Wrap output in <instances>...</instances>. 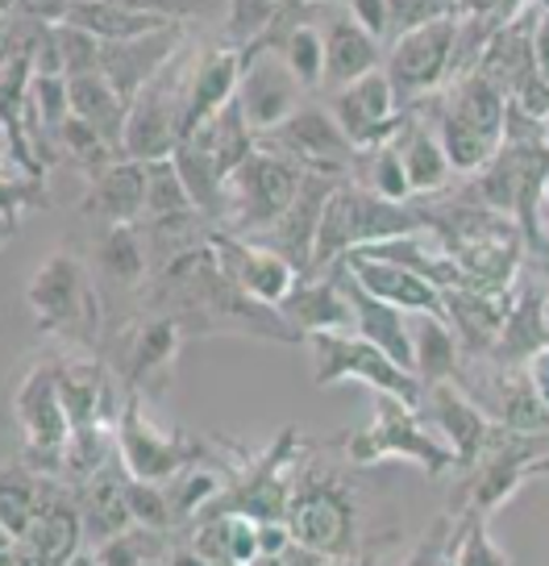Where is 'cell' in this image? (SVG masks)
Instances as JSON below:
<instances>
[{"instance_id":"obj_18","label":"cell","mask_w":549,"mask_h":566,"mask_svg":"<svg viewBox=\"0 0 549 566\" xmlns=\"http://www.w3.org/2000/svg\"><path fill=\"white\" fill-rule=\"evenodd\" d=\"M84 542H88V533H84L80 500L75 495L67 500L54 488L34 525L21 533L18 542H9V566H72Z\"/></svg>"},{"instance_id":"obj_45","label":"cell","mask_w":549,"mask_h":566,"mask_svg":"<svg viewBox=\"0 0 549 566\" xmlns=\"http://www.w3.org/2000/svg\"><path fill=\"white\" fill-rule=\"evenodd\" d=\"M179 212H200L196 209L188 184L179 176L176 159L150 163V196H146V217L142 221H159V217H179ZM204 217V212H200Z\"/></svg>"},{"instance_id":"obj_53","label":"cell","mask_w":549,"mask_h":566,"mask_svg":"<svg viewBox=\"0 0 549 566\" xmlns=\"http://www.w3.org/2000/svg\"><path fill=\"white\" fill-rule=\"evenodd\" d=\"M513 105L525 113V117H532V122L549 125V80L537 71L532 80H525L520 88L513 92Z\"/></svg>"},{"instance_id":"obj_11","label":"cell","mask_w":549,"mask_h":566,"mask_svg":"<svg viewBox=\"0 0 549 566\" xmlns=\"http://www.w3.org/2000/svg\"><path fill=\"white\" fill-rule=\"evenodd\" d=\"M287 530L292 542H300L308 549L334 554V558H355L358 546V513L350 488H341L337 479L317 475V479H296V492L287 500Z\"/></svg>"},{"instance_id":"obj_46","label":"cell","mask_w":549,"mask_h":566,"mask_svg":"<svg viewBox=\"0 0 549 566\" xmlns=\"http://www.w3.org/2000/svg\"><path fill=\"white\" fill-rule=\"evenodd\" d=\"M284 13V0H230V18H225V42L250 51L254 42H263Z\"/></svg>"},{"instance_id":"obj_12","label":"cell","mask_w":549,"mask_h":566,"mask_svg":"<svg viewBox=\"0 0 549 566\" xmlns=\"http://www.w3.org/2000/svg\"><path fill=\"white\" fill-rule=\"evenodd\" d=\"M266 146L275 155L292 159L300 171H317V176L334 179H355L358 159H362V150L341 134L337 117L320 101H304L279 129L266 134Z\"/></svg>"},{"instance_id":"obj_8","label":"cell","mask_w":549,"mask_h":566,"mask_svg":"<svg viewBox=\"0 0 549 566\" xmlns=\"http://www.w3.org/2000/svg\"><path fill=\"white\" fill-rule=\"evenodd\" d=\"M13 417L21 429V462L38 475L63 483V450L72 438V417L63 405L51 358L25 371L18 396H13Z\"/></svg>"},{"instance_id":"obj_37","label":"cell","mask_w":549,"mask_h":566,"mask_svg":"<svg viewBox=\"0 0 549 566\" xmlns=\"http://www.w3.org/2000/svg\"><path fill=\"white\" fill-rule=\"evenodd\" d=\"M96 266L108 287L138 292L150 275V247L142 226H105V233L96 238Z\"/></svg>"},{"instance_id":"obj_52","label":"cell","mask_w":549,"mask_h":566,"mask_svg":"<svg viewBox=\"0 0 549 566\" xmlns=\"http://www.w3.org/2000/svg\"><path fill=\"white\" fill-rule=\"evenodd\" d=\"M108 4H122V9H134V13H150V18H167V21H188L204 18L213 9V0H108Z\"/></svg>"},{"instance_id":"obj_27","label":"cell","mask_w":549,"mask_h":566,"mask_svg":"<svg viewBox=\"0 0 549 566\" xmlns=\"http://www.w3.org/2000/svg\"><path fill=\"white\" fill-rule=\"evenodd\" d=\"M188 549L209 566H254L263 558V525L237 509H209L188 525Z\"/></svg>"},{"instance_id":"obj_61","label":"cell","mask_w":549,"mask_h":566,"mask_svg":"<svg viewBox=\"0 0 549 566\" xmlns=\"http://www.w3.org/2000/svg\"><path fill=\"white\" fill-rule=\"evenodd\" d=\"M546 217H549V196H546Z\"/></svg>"},{"instance_id":"obj_55","label":"cell","mask_w":549,"mask_h":566,"mask_svg":"<svg viewBox=\"0 0 549 566\" xmlns=\"http://www.w3.org/2000/svg\"><path fill=\"white\" fill-rule=\"evenodd\" d=\"M458 18H492L499 25V0H458Z\"/></svg>"},{"instance_id":"obj_34","label":"cell","mask_w":549,"mask_h":566,"mask_svg":"<svg viewBox=\"0 0 549 566\" xmlns=\"http://www.w3.org/2000/svg\"><path fill=\"white\" fill-rule=\"evenodd\" d=\"M125 483H129V471H125L122 454L108 462L101 475H92L88 483L75 488V500H80V513H84V533H88V546H101L108 537L125 533L129 525H138L134 513H129V495H125Z\"/></svg>"},{"instance_id":"obj_39","label":"cell","mask_w":549,"mask_h":566,"mask_svg":"<svg viewBox=\"0 0 549 566\" xmlns=\"http://www.w3.org/2000/svg\"><path fill=\"white\" fill-rule=\"evenodd\" d=\"M67 21L96 34L101 42H125V38H142L162 30V25H176V21L167 18H150V13H134V9H122V4H108V0H75Z\"/></svg>"},{"instance_id":"obj_1","label":"cell","mask_w":549,"mask_h":566,"mask_svg":"<svg viewBox=\"0 0 549 566\" xmlns=\"http://www.w3.org/2000/svg\"><path fill=\"white\" fill-rule=\"evenodd\" d=\"M429 230V209L412 205V200H383L379 192L362 188L358 179H341L337 192L325 205V221H320L317 259L313 271H329L346 254L362 247L388 242V238H404V233Z\"/></svg>"},{"instance_id":"obj_44","label":"cell","mask_w":549,"mask_h":566,"mask_svg":"<svg viewBox=\"0 0 549 566\" xmlns=\"http://www.w3.org/2000/svg\"><path fill=\"white\" fill-rule=\"evenodd\" d=\"M355 179L362 188L379 192L383 200H400V205L412 200V184H408L404 159H400L395 142H383V146H374V150H362Z\"/></svg>"},{"instance_id":"obj_36","label":"cell","mask_w":549,"mask_h":566,"mask_svg":"<svg viewBox=\"0 0 549 566\" xmlns=\"http://www.w3.org/2000/svg\"><path fill=\"white\" fill-rule=\"evenodd\" d=\"M72 88V117L92 125L101 138L125 159V125H129V101L108 84L105 75H80L67 80Z\"/></svg>"},{"instance_id":"obj_50","label":"cell","mask_w":549,"mask_h":566,"mask_svg":"<svg viewBox=\"0 0 549 566\" xmlns=\"http://www.w3.org/2000/svg\"><path fill=\"white\" fill-rule=\"evenodd\" d=\"M388 13H391V38H400L408 30L433 25V21L458 18V0H388Z\"/></svg>"},{"instance_id":"obj_42","label":"cell","mask_w":549,"mask_h":566,"mask_svg":"<svg viewBox=\"0 0 549 566\" xmlns=\"http://www.w3.org/2000/svg\"><path fill=\"white\" fill-rule=\"evenodd\" d=\"M437 134H442V146L445 155H450V167H454V176H478L487 163L496 159V142L483 138L478 129H471V125L462 122V117H454V113H445L442 101H437Z\"/></svg>"},{"instance_id":"obj_23","label":"cell","mask_w":549,"mask_h":566,"mask_svg":"<svg viewBox=\"0 0 549 566\" xmlns=\"http://www.w3.org/2000/svg\"><path fill=\"white\" fill-rule=\"evenodd\" d=\"M279 313L300 337L313 334H358V313L355 301L346 292V283L334 271H308L300 283L287 292Z\"/></svg>"},{"instance_id":"obj_30","label":"cell","mask_w":549,"mask_h":566,"mask_svg":"<svg viewBox=\"0 0 549 566\" xmlns=\"http://www.w3.org/2000/svg\"><path fill=\"white\" fill-rule=\"evenodd\" d=\"M341 266L355 275L371 296L395 304L400 313H442V287L429 283L425 275L408 271L388 259H371V254H346Z\"/></svg>"},{"instance_id":"obj_28","label":"cell","mask_w":549,"mask_h":566,"mask_svg":"<svg viewBox=\"0 0 549 566\" xmlns=\"http://www.w3.org/2000/svg\"><path fill=\"white\" fill-rule=\"evenodd\" d=\"M320 34H325V88L329 92L346 88V84L383 67L388 46L371 30H362L346 9L329 21H320Z\"/></svg>"},{"instance_id":"obj_31","label":"cell","mask_w":549,"mask_h":566,"mask_svg":"<svg viewBox=\"0 0 549 566\" xmlns=\"http://www.w3.org/2000/svg\"><path fill=\"white\" fill-rule=\"evenodd\" d=\"M537 21H541V9H529L525 18L499 25L496 38L483 51V59H478L475 75H483L487 84H496L504 96H513L525 80H532L537 75V46H532Z\"/></svg>"},{"instance_id":"obj_43","label":"cell","mask_w":549,"mask_h":566,"mask_svg":"<svg viewBox=\"0 0 549 566\" xmlns=\"http://www.w3.org/2000/svg\"><path fill=\"white\" fill-rule=\"evenodd\" d=\"M96 558L105 566H146V563H162L171 554V533L150 530V525H129L125 533L101 542Z\"/></svg>"},{"instance_id":"obj_13","label":"cell","mask_w":549,"mask_h":566,"mask_svg":"<svg viewBox=\"0 0 549 566\" xmlns=\"http://www.w3.org/2000/svg\"><path fill=\"white\" fill-rule=\"evenodd\" d=\"M300 438L287 424L284 433L275 438V446H266L258 459H250L237 479H233L225 495L217 500L213 509H237V513L254 516L258 525L266 521H284L287 500L296 492V467H300Z\"/></svg>"},{"instance_id":"obj_49","label":"cell","mask_w":549,"mask_h":566,"mask_svg":"<svg viewBox=\"0 0 549 566\" xmlns=\"http://www.w3.org/2000/svg\"><path fill=\"white\" fill-rule=\"evenodd\" d=\"M125 495H129V513H134L138 525L176 533V513H171V500H167V488H162V483H146V479L129 475Z\"/></svg>"},{"instance_id":"obj_56","label":"cell","mask_w":549,"mask_h":566,"mask_svg":"<svg viewBox=\"0 0 549 566\" xmlns=\"http://www.w3.org/2000/svg\"><path fill=\"white\" fill-rule=\"evenodd\" d=\"M532 46H537V71L549 80V13H541V21H537V38H532Z\"/></svg>"},{"instance_id":"obj_2","label":"cell","mask_w":549,"mask_h":566,"mask_svg":"<svg viewBox=\"0 0 549 566\" xmlns=\"http://www.w3.org/2000/svg\"><path fill=\"white\" fill-rule=\"evenodd\" d=\"M346 459L355 462V467L404 459V462H416L433 479L445 475L450 467H458V454L425 421V412L416 405H408V400H400V396H383V391H374L371 421L346 438Z\"/></svg>"},{"instance_id":"obj_58","label":"cell","mask_w":549,"mask_h":566,"mask_svg":"<svg viewBox=\"0 0 549 566\" xmlns=\"http://www.w3.org/2000/svg\"><path fill=\"white\" fill-rule=\"evenodd\" d=\"M546 337H549V292H546Z\"/></svg>"},{"instance_id":"obj_60","label":"cell","mask_w":549,"mask_h":566,"mask_svg":"<svg viewBox=\"0 0 549 566\" xmlns=\"http://www.w3.org/2000/svg\"><path fill=\"white\" fill-rule=\"evenodd\" d=\"M146 566H171V563H167V558H162V563H146Z\"/></svg>"},{"instance_id":"obj_9","label":"cell","mask_w":549,"mask_h":566,"mask_svg":"<svg viewBox=\"0 0 549 566\" xmlns=\"http://www.w3.org/2000/svg\"><path fill=\"white\" fill-rule=\"evenodd\" d=\"M117 454H122L125 471L134 479L167 483L179 471L209 459V446L155 421L146 412V396H125V408L117 417Z\"/></svg>"},{"instance_id":"obj_5","label":"cell","mask_w":549,"mask_h":566,"mask_svg":"<svg viewBox=\"0 0 549 566\" xmlns=\"http://www.w3.org/2000/svg\"><path fill=\"white\" fill-rule=\"evenodd\" d=\"M549 475V433H513L499 424L483 459L471 467L462 483L458 516H492L499 504H508L529 479Z\"/></svg>"},{"instance_id":"obj_38","label":"cell","mask_w":549,"mask_h":566,"mask_svg":"<svg viewBox=\"0 0 549 566\" xmlns=\"http://www.w3.org/2000/svg\"><path fill=\"white\" fill-rule=\"evenodd\" d=\"M176 167L183 184H188V192H192L196 209L204 212V221L221 230V217H225V171L217 167L213 150L209 146H200L196 138H183L176 146Z\"/></svg>"},{"instance_id":"obj_47","label":"cell","mask_w":549,"mask_h":566,"mask_svg":"<svg viewBox=\"0 0 549 566\" xmlns=\"http://www.w3.org/2000/svg\"><path fill=\"white\" fill-rule=\"evenodd\" d=\"M454 563L458 566H513L492 537V516H458L454 530Z\"/></svg>"},{"instance_id":"obj_17","label":"cell","mask_w":549,"mask_h":566,"mask_svg":"<svg viewBox=\"0 0 549 566\" xmlns=\"http://www.w3.org/2000/svg\"><path fill=\"white\" fill-rule=\"evenodd\" d=\"M421 412H425V421L445 438V446L458 454L462 471H471V467L483 459V450L492 446V438H496V429H499V424L471 400V391L462 388L458 379L429 384L425 400H421Z\"/></svg>"},{"instance_id":"obj_22","label":"cell","mask_w":549,"mask_h":566,"mask_svg":"<svg viewBox=\"0 0 549 566\" xmlns=\"http://www.w3.org/2000/svg\"><path fill=\"white\" fill-rule=\"evenodd\" d=\"M242 71H246V51L233 42H221L196 59L192 80H188V105H183V138H192L196 129L217 122L237 101Z\"/></svg>"},{"instance_id":"obj_35","label":"cell","mask_w":549,"mask_h":566,"mask_svg":"<svg viewBox=\"0 0 549 566\" xmlns=\"http://www.w3.org/2000/svg\"><path fill=\"white\" fill-rule=\"evenodd\" d=\"M412 325V354H416V379L421 384H445L458 379L466 350H462L458 334L450 329V321L442 313H408Z\"/></svg>"},{"instance_id":"obj_51","label":"cell","mask_w":549,"mask_h":566,"mask_svg":"<svg viewBox=\"0 0 549 566\" xmlns=\"http://www.w3.org/2000/svg\"><path fill=\"white\" fill-rule=\"evenodd\" d=\"M454 516H437L433 525L425 530V537L416 542V549L408 554L404 566H445V558H450V549H454Z\"/></svg>"},{"instance_id":"obj_15","label":"cell","mask_w":549,"mask_h":566,"mask_svg":"<svg viewBox=\"0 0 549 566\" xmlns=\"http://www.w3.org/2000/svg\"><path fill=\"white\" fill-rule=\"evenodd\" d=\"M213 254H217V266L225 271V280L237 283L246 296L254 301L271 304V308H279L287 301V292L300 283V271L292 259H284L279 250L263 247V242H254V238H237L230 230H213Z\"/></svg>"},{"instance_id":"obj_20","label":"cell","mask_w":549,"mask_h":566,"mask_svg":"<svg viewBox=\"0 0 549 566\" xmlns=\"http://www.w3.org/2000/svg\"><path fill=\"white\" fill-rule=\"evenodd\" d=\"M183 51V21L162 25L155 34L125 38V42H105L101 54V75L113 88L122 92L125 101H134L138 92H146L162 71L176 63V54Z\"/></svg>"},{"instance_id":"obj_57","label":"cell","mask_w":549,"mask_h":566,"mask_svg":"<svg viewBox=\"0 0 549 566\" xmlns=\"http://www.w3.org/2000/svg\"><path fill=\"white\" fill-rule=\"evenodd\" d=\"M72 566H105V563H101V558H96V549H80V554H75V558H72Z\"/></svg>"},{"instance_id":"obj_32","label":"cell","mask_w":549,"mask_h":566,"mask_svg":"<svg viewBox=\"0 0 549 566\" xmlns=\"http://www.w3.org/2000/svg\"><path fill=\"white\" fill-rule=\"evenodd\" d=\"M546 292L549 280L537 287V283L520 271V280L513 287V301H508V321H504V334H499L496 346V363L504 367H525L532 354H541L549 346L546 337Z\"/></svg>"},{"instance_id":"obj_33","label":"cell","mask_w":549,"mask_h":566,"mask_svg":"<svg viewBox=\"0 0 549 566\" xmlns=\"http://www.w3.org/2000/svg\"><path fill=\"white\" fill-rule=\"evenodd\" d=\"M329 271L346 283V292H350V301H355L358 334L367 337V342H374L388 358H395L404 371L416 375V354H412V325H408V313H400L395 304L371 296V292H367V287H362V283H358L341 263L329 266Z\"/></svg>"},{"instance_id":"obj_7","label":"cell","mask_w":549,"mask_h":566,"mask_svg":"<svg viewBox=\"0 0 549 566\" xmlns=\"http://www.w3.org/2000/svg\"><path fill=\"white\" fill-rule=\"evenodd\" d=\"M313 350V384L317 388H334V384H362L383 396H400L408 405L421 408L425 400V384L412 371H404L395 358L379 350L374 342L362 334H313L308 337Z\"/></svg>"},{"instance_id":"obj_29","label":"cell","mask_w":549,"mask_h":566,"mask_svg":"<svg viewBox=\"0 0 549 566\" xmlns=\"http://www.w3.org/2000/svg\"><path fill=\"white\" fill-rule=\"evenodd\" d=\"M391 142H395V150L404 159L412 196H442L450 188L454 167H450V155H445L442 134H437L433 117H421L416 108H404V122H400Z\"/></svg>"},{"instance_id":"obj_54","label":"cell","mask_w":549,"mask_h":566,"mask_svg":"<svg viewBox=\"0 0 549 566\" xmlns=\"http://www.w3.org/2000/svg\"><path fill=\"white\" fill-rule=\"evenodd\" d=\"M254 566H350V563L334 558V554H320V549H308L300 542H287L279 554H263Z\"/></svg>"},{"instance_id":"obj_25","label":"cell","mask_w":549,"mask_h":566,"mask_svg":"<svg viewBox=\"0 0 549 566\" xmlns=\"http://www.w3.org/2000/svg\"><path fill=\"white\" fill-rule=\"evenodd\" d=\"M59 375V391L72 417V429H88V424H117L125 400L117 405V388H113V371L101 358L75 354V358H59L54 363Z\"/></svg>"},{"instance_id":"obj_62","label":"cell","mask_w":549,"mask_h":566,"mask_svg":"<svg viewBox=\"0 0 549 566\" xmlns=\"http://www.w3.org/2000/svg\"><path fill=\"white\" fill-rule=\"evenodd\" d=\"M546 146H549V134H546Z\"/></svg>"},{"instance_id":"obj_16","label":"cell","mask_w":549,"mask_h":566,"mask_svg":"<svg viewBox=\"0 0 549 566\" xmlns=\"http://www.w3.org/2000/svg\"><path fill=\"white\" fill-rule=\"evenodd\" d=\"M242 113H246L250 129L266 138L304 105V84L292 75L287 59L266 46H250L246 71H242V88H237Z\"/></svg>"},{"instance_id":"obj_4","label":"cell","mask_w":549,"mask_h":566,"mask_svg":"<svg viewBox=\"0 0 549 566\" xmlns=\"http://www.w3.org/2000/svg\"><path fill=\"white\" fill-rule=\"evenodd\" d=\"M478 205L513 217L529 242H537V217L546 212L549 196V146L546 138H504L496 159L478 171Z\"/></svg>"},{"instance_id":"obj_19","label":"cell","mask_w":549,"mask_h":566,"mask_svg":"<svg viewBox=\"0 0 549 566\" xmlns=\"http://www.w3.org/2000/svg\"><path fill=\"white\" fill-rule=\"evenodd\" d=\"M183 325L176 317L150 313L146 321H134L117 334V371L129 396H146V384H155L176 367V354L183 346Z\"/></svg>"},{"instance_id":"obj_48","label":"cell","mask_w":549,"mask_h":566,"mask_svg":"<svg viewBox=\"0 0 549 566\" xmlns=\"http://www.w3.org/2000/svg\"><path fill=\"white\" fill-rule=\"evenodd\" d=\"M54 46H59V63H63V75L67 80H80V75H101V54H105V42L88 30H80L72 21L54 25Z\"/></svg>"},{"instance_id":"obj_40","label":"cell","mask_w":549,"mask_h":566,"mask_svg":"<svg viewBox=\"0 0 549 566\" xmlns=\"http://www.w3.org/2000/svg\"><path fill=\"white\" fill-rule=\"evenodd\" d=\"M162 488H167L171 513H176V530H183V525L200 521L225 495V475L213 471V467H204V462H196L188 471H179L176 479H167Z\"/></svg>"},{"instance_id":"obj_14","label":"cell","mask_w":549,"mask_h":566,"mask_svg":"<svg viewBox=\"0 0 549 566\" xmlns=\"http://www.w3.org/2000/svg\"><path fill=\"white\" fill-rule=\"evenodd\" d=\"M329 113H334L341 134L355 142L358 150H374V146L391 142L400 122H404L400 96H395L383 67L355 80V84H346V88L329 92Z\"/></svg>"},{"instance_id":"obj_59","label":"cell","mask_w":549,"mask_h":566,"mask_svg":"<svg viewBox=\"0 0 549 566\" xmlns=\"http://www.w3.org/2000/svg\"><path fill=\"white\" fill-rule=\"evenodd\" d=\"M537 9H541V13H549V0H537Z\"/></svg>"},{"instance_id":"obj_21","label":"cell","mask_w":549,"mask_h":566,"mask_svg":"<svg viewBox=\"0 0 549 566\" xmlns=\"http://www.w3.org/2000/svg\"><path fill=\"white\" fill-rule=\"evenodd\" d=\"M337 184H341V179L304 171L300 196L292 200V209H287L266 233H258L254 242L279 250L284 259L296 263L300 275H308V271H313V259H317V238H320V221H325V205H329V196L337 192Z\"/></svg>"},{"instance_id":"obj_41","label":"cell","mask_w":549,"mask_h":566,"mask_svg":"<svg viewBox=\"0 0 549 566\" xmlns=\"http://www.w3.org/2000/svg\"><path fill=\"white\" fill-rule=\"evenodd\" d=\"M275 51L287 59V67L304 84V92L325 88V34L317 21H292L284 38L275 42Z\"/></svg>"},{"instance_id":"obj_3","label":"cell","mask_w":549,"mask_h":566,"mask_svg":"<svg viewBox=\"0 0 549 566\" xmlns=\"http://www.w3.org/2000/svg\"><path fill=\"white\" fill-rule=\"evenodd\" d=\"M25 304L34 313L38 329L63 337L80 350H92L101 337V296L88 266L72 250H54L25 283Z\"/></svg>"},{"instance_id":"obj_24","label":"cell","mask_w":549,"mask_h":566,"mask_svg":"<svg viewBox=\"0 0 549 566\" xmlns=\"http://www.w3.org/2000/svg\"><path fill=\"white\" fill-rule=\"evenodd\" d=\"M513 292H483V287H445L442 317L458 334L466 358H492L508 321Z\"/></svg>"},{"instance_id":"obj_26","label":"cell","mask_w":549,"mask_h":566,"mask_svg":"<svg viewBox=\"0 0 549 566\" xmlns=\"http://www.w3.org/2000/svg\"><path fill=\"white\" fill-rule=\"evenodd\" d=\"M146 196H150V163L117 159L101 176L88 179V196L80 212L96 217L105 226H142Z\"/></svg>"},{"instance_id":"obj_10","label":"cell","mask_w":549,"mask_h":566,"mask_svg":"<svg viewBox=\"0 0 549 566\" xmlns=\"http://www.w3.org/2000/svg\"><path fill=\"white\" fill-rule=\"evenodd\" d=\"M454 46H458V18L433 21V25L391 38L388 54H383V71L400 96V108L421 105L442 88H450Z\"/></svg>"},{"instance_id":"obj_6","label":"cell","mask_w":549,"mask_h":566,"mask_svg":"<svg viewBox=\"0 0 549 566\" xmlns=\"http://www.w3.org/2000/svg\"><path fill=\"white\" fill-rule=\"evenodd\" d=\"M304 171L292 159L275 155V150H254L225 184V217L221 230L237 233V238H258L266 233L300 196Z\"/></svg>"}]
</instances>
